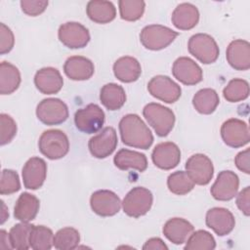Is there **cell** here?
I'll return each mask as SVG.
<instances>
[{
    "label": "cell",
    "instance_id": "6da1fadb",
    "mask_svg": "<svg viewBox=\"0 0 250 250\" xmlns=\"http://www.w3.org/2000/svg\"><path fill=\"white\" fill-rule=\"evenodd\" d=\"M120 137L126 146L147 149L153 143V136L142 118L134 113L124 115L119 121Z\"/></svg>",
    "mask_w": 250,
    "mask_h": 250
},
{
    "label": "cell",
    "instance_id": "7a4b0ae2",
    "mask_svg": "<svg viewBox=\"0 0 250 250\" xmlns=\"http://www.w3.org/2000/svg\"><path fill=\"white\" fill-rule=\"evenodd\" d=\"M143 115L159 137H166L175 124V114L172 109L158 103L147 104L143 109Z\"/></svg>",
    "mask_w": 250,
    "mask_h": 250
},
{
    "label": "cell",
    "instance_id": "3957f363",
    "mask_svg": "<svg viewBox=\"0 0 250 250\" xmlns=\"http://www.w3.org/2000/svg\"><path fill=\"white\" fill-rule=\"evenodd\" d=\"M38 147L44 156L51 160H56L67 154L69 141L62 131L51 129L42 133L38 141Z\"/></svg>",
    "mask_w": 250,
    "mask_h": 250
},
{
    "label": "cell",
    "instance_id": "277c9868",
    "mask_svg": "<svg viewBox=\"0 0 250 250\" xmlns=\"http://www.w3.org/2000/svg\"><path fill=\"white\" fill-rule=\"evenodd\" d=\"M179 35L170 27L161 24H149L145 26L140 33V41L143 46L151 51H158L168 47Z\"/></svg>",
    "mask_w": 250,
    "mask_h": 250
},
{
    "label": "cell",
    "instance_id": "5b68a950",
    "mask_svg": "<svg viewBox=\"0 0 250 250\" xmlns=\"http://www.w3.org/2000/svg\"><path fill=\"white\" fill-rule=\"evenodd\" d=\"M188 52L204 64H210L217 61L220 50L214 38L206 33L192 35L188 43Z\"/></svg>",
    "mask_w": 250,
    "mask_h": 250
},
{
    "label": "cell",
    "instance_id": "8992f818",
    "mask_svg": "<svg viewBox=\"0 0 250 250\" xmlns=\"http://www.w3.org/2000/svg\"><path fill=\"white\" fill-rule=\"evenodd\" d=\"M152 202L153 196L150 190L143 187H136L125 195L122 207L124 213L129 217L139 218L150 210Z\"/></svg>",
    "mask_w": 250,
    "mask_h": 250
},
{
    "label": "cell",
    "instance_id": "52a82bcc",
    "mask_svg": "<svg viewBox=\"0 0 250 250\" xmlns=\"http://www.w3.org/2000/svg\"><path fill=\"white\" fill-rule=\"evenodd\" d=\"M36 116L45 125H59L67 119L68 107L60 99H44L37 104Z\"/></svg>",
    "mask_w": 250,
    "mask_h": 250
},
{
    "label": "cell",
    "instance_id": "ba28073f",
    "mask_svg": "<svg viewBox=\"0 0 250 250\" xmlns=\"http://www.w3.org/2000/svg\"><path fill=\"white\" fill-rule=\"evenodd\" d=\"M74 123L76 128L83 133H96L104 123V112L98 104H89L75 112Z\"/></svg>",
    "mask_w": 250,
    "mask_h": 250
},
{
    "label": "cell",
    "instance_id": "9c48e42d",
    "mask_svg": "<svg viewBox=\"0 0 250 250\" xmlns=\"http://www.w3.org/2000/svg\"><path fill=\"white\" fill-rule=\"evenodd\" d=\"M149 94L159 101L167 104L177 102L182 94L181 87L166 75H156L147 83Z\"/></svg>",
    "mask_w": 250,
    "mask_h": 250
},
{
    "label": "cell",
    "instance_id": "30bf717a",
    "mask_svg": "<svg viewBox=\"0 0 250 250\" xmlns=\"http://www.w3.org/2000/svg\"><path fill=\"white\" fill-rule=\"evenodd\" d=\"M221 137L227 146L241 147L250 141L248 125L238 118H229L221 126Z\"/></svg>",
    "mask_w": 250,
    "mask_h": 250
},
{
    "label": "cell",
    "instance_id": "8fae6325",
    "mask_svg": "<svg viewBox=\"0 0 250 250\" xmlns=\"http://www.w3.org/2000/svg\"><path fill=\"white\" fill-rule=\"evenodd\" d=\"M58 36L60 41L69 49L84 48L90 41L89 30L76 21L62 23L59 27Z\"/></svg>",
    "mask_w": 250,
    "mask_h": 250
},
{
    "label": "cell",
    "instance_id": "7c38bea8",
    "mask_svg": "<svg viewBox=\"0 0 250 250\" xmlns=\"http://www.w3.org/2000/svg\"><path fill=\"white\" fill-rule=\"evenodd\" d=\"M117 144L116 131L113 127L108 126L89 140L88 148L94 157L102 159L112 154Z\"/></svg>",
    "mask_w": 250,
    "mask_h": 250
},
{
    "label": "cell",
    "instance_id": "4fadbf2b",
    "mask_svg": "<svg viewBox=\"0 0 250 250\" xmlns=\"http://www.w3.org/2000/svg\"><path fill=\"white\" fill-rule=\"evenodd\" d=\"M186 170L194 184L199 186L209 184L214 175V166L211 159L202 153L191 155L186 162Z\"/></svg>",
    "mask_w": 250,
    "mask_h": 250
},
{
    "label": "cell",
    "instance_id": "5bb4252c",
    "mask_svg": "<svg viewBox=\"0 0 250 250\" xmlns=\"http://www.w3.org/2000/svg\"><path fill=\"white\" fill-rule=\"evenodd\" d=\"M90 206L94 213L102 217H110L117 214L121 208L120 198L108 189H100L92 193Z\"/></svg>",
    "mask_w": 250,
    "mask_h": 250
},
{
    "label": "cell",
    "instance_id": "9a60e30c",
    "mask_svg": "<svg viewBox=\"0 0 250 250\" xmlns=\"http://www.w3.org/2000/svg\"><path fill=\"white\" fill-rule=\"evenodd\" d=\"M238 188V176L232 171L225 170L218 174L215 183L210 188V192L216 200L229 201L236 195Z\"/></svg>",
    "mask_w": 250,
    "mask_h": 250
},
{
    "label": "cell",
    "instance_id": "2e32d148",
    "mask_svg": "<svg viewBox=\"0 0 250 250\" xmlns=\"http://www.w3.org/2000/svg\"><path fill=\"white\" fill-rule=\"evenodd\" d=\"M172 73L178 81L188 86L195 85L203 78L201 67L188 57L178 58L173 63Z\"/></svg>",
    "mask_w": 250,
    "mask_h": 250
},
{
    "label": "cell",
    "instance_id": "e0dca14e",
    "mask_svg": "<svg viewBox=\"0 0 250 250\" xmlns=\"http://www.w3.org/2000/svg\"><path fill=\"white\" fill-rule=\"evenodd\" d=\"M23 186L27 189L40 188L47 176V164L44 159L34 156L29 158L21 171Z\"/></svg>",
    "mask_w": 250,
    "mask_h": 250
},
{
    "label": "cell",
    "instance_id": "ac0fdd59",
    "mask_svg": "<svg viewBox=\"0 0 250 250\" xmlns=\"http://www.w3.org/2000/svg\"><path fill=\"white\" fill-rule=\"evenodd\" d=\"M206 226L213 229L219 236H225L232 231L235 220L232 213L223 207H214L207 211L205 218Z\"/></svg>",
    "mask_w": 250,
    "mask_h": 250
},
{
    "label": "cell",
    "instance_id": "d6986e66",
    "mask_svg": "<svg viewBox=\"0 0 250 250\" xmlns=\"http://www.w3.org/2000/svg\"><path fill=\"white\" fill-rule=\"evenodd\" d=\"M152 162L162 170H171L181 161V150L172 142H164L155 146L151 153Z\"/></svg>",
    "mask_w": 250,
    "mask_h": 250
},
{
    "label": "cell",
    "instance_id": "ffe728a7",
    "mask_svg": "<svg viewBox=\"0 0 250 250\" xmlns=\"http://www.w3.org/2000/svg\"><path fill=\"white\" fill-rule=\"evenodd\" d=\"M34 84L42 94L53 95L61 91L63 79L57 68L48 66L37 70L34 75Z\"/></svg>",
    "mask_w": 250,
    "mask_h": 250
},
{
    "label": "cell",
    "instance_id": "44dd1931",
    "mask_svg": "<svg viewBox=\"0 0 250 250\" xmlns=\"http://www.w3.org/2000/svg\"><path fill=\"white\" fill-rule=\"evenodd\" d=\"M229 64L236 70L250 68V44L246 40L236 39L231 41L226 52Z\"/></svg>",
    "mask_w": 250,
    "mask_h": 250
},
{
    "label": "cell",
    "instance_id": "7402d4cb",
    "mask_svg": "<svg viewBox=\"0 0 250 250\" xmlns=\"http://www.w3.org/2000/svg\"><path fill=\"white\" fill-rule=\"evenodd\" d=\"M63 71L65 75L75 81H83L90 79L94 72L95 67L91 60L82 56L69 57L64 64Z\"/></svg>",
    "mask_w": 250,
    "mask_h": 250
},
{
    "label": "cell",
    "instance_id": "603a6c76",
    "mask_svg": "<svg viewBox=\"0 0 250 250\" xmlns=\"http://www.w3.org/2000/svg\"><path fill=\"white\" fill-rule=\"evenodd\" d=\"M193 226L183 218L169 219L163 227V234L165 237L174 244L185 243L189 235L193 232Z\"/></svg>",
    "mask_w": 250,
    "mask_h": 250
},
{
    "label": "cell",
    "instance_id": "cb8c5ba5",
    "mask_svg": "<svg viewBox=\"0 0 250 250\" xmlns=\"http://www.w3.org/2000/svg\"><path fill=\"white\" fill-rule=\"evenodd\" d=\"M171 21L178 29L189 30L198 23V9L190 3H181L173 11Z\"/></svg>",
    "mask_w": 250,
    "mask_h": 250
},
{
    "label": "cell",
    "instance_id": "d4e9b609",
    "mask_svg": "<svg viewBox=\"0 0 250 250\" xmlns=\"http://www.w3.org/2000/svg\"><path fill=\"white\" fill-rule=\"evenodd\" d=\"M113 73L119 81L131 83L139 79L142 73V67L137 59L125 56L115 61L113 64Z\"/></svg>",
    "mask_w": 250,
    "mask_h": 250
},
{
    "label": "cell",
    "instance_id": "484cf974",
    "mask_svg": "<svg viewBox=\"0 0 250 250\" xmlns=\"http://www.w3.org/2000/svg\"><path fill=\"white\" fill-rule=\"evenodd\" d=\"M113 162L118 169L123 171L134 169L139 172H144L147 168V159L144 153L127 148L118 150L113 158Z\"/></svg>",
    "mask_w": 250,
    "mask_h": 250
},
{
    "label": "cell",
    "instance_id": "4316f807",
    "mask_svg": "<svg viewBox=\"0 0 250 250\" xmlns=\"http://www.w3.org/2000/svg\"><path fill=\"white\" fill-rule=\"evenodd\" d=\"M39 207L40 201L35 195L29 192H22L14 207V217L21 222L28 223L35 219Z\"/></svg>",
    "mask_w": 250,
    "mask_h": 250
},
{
    "label": "cell",
    "instance_id": "83f0119b",
    "mask_svg": "<svg viewBox=\"0 0 250 250\" xmlns=\"http://www.w3.org/2000/svg\"><path fill=\"white\" fill-rule=\"evenodd\" d=\"M89 19L96 23H108L116 17V9L112 2L104 0L89 1L86 7Z\"/></svg>",
    "mask_w": 250,
    "mask_h": 250
},
{
    "label": "cell",
    "instance_id": "f1b7e54d",
    "mask_svg": "<svg viewBox=\"0 0 250 250\" xmlns=\"http://www.w3.org/2000/svg\"><path fill=\"white\" fill-rule=\"evenodd\" d=\"M100 100L108 110H117L124 105L126 93L122 86L116 83H107L101 89Z\"/></svg>",
    "mask_w": 250,
    "mask_h": 250
},
{
    "label": "cell",
    "instance_id": "f546056e",
    "mask_svg": "<svg viewBox=\"0 0 250 250\" xmlns=\"http://www.w3.org/2000/svg\"><path fill=\"white\" fill-rule=\"evenodd\" d=\"M21 81L20 70L17 66L8 62L0 63V93L10 95L20 86Z\"/></svg>",
    "mask_w": 250,
    "mask_h": 250
},
{
    "label": "cell",
    "instance_id": "4dcf8cb0",
    "mask_svg": "<svg viewBox=\"0 0 250 250\" xmlns=\"http://www.w3.org/2000/svg\"><path fill=\"white\" fill-rule=\"evenodd\" d=\"M219 103V95L211 88H204L197 91L192 98V104L194 108L201 114L213 113Z\"/></svg>",
    "mask_w": 250,
    "mask_h": 250
},
{
    "label": "cell",
    "instance_id": "1f68e13d",
    "mask_svg": "<svg viewBox=\"0 0 250 250\" xmlns=\"http://www.w3.org/2000/svg\"><path fill=\"white\" fill-rule=\"evenodd\" d=\"M80 242L79 231L71 227L59 229L54 235L53 246L59 250L75 249Z\"/></svg>",
    "mask_w": 250,
    "mask_h": 250
},
{
    "label": "cell",
    "instance_id": "d6a6232c",
    "mask_svg": "<svg viewBox=\"0 0 250 250\" xmlns=\"http://www.w3.org/2000/svg\"><path fill=\"white\" fill-rule=\"evenodd\" d=\"M194 182L185 171H176L169 175L167 187L169 190L177 195H185L194 188Z\"/></svg>",
    "mask_w": 250,
    "mask_h": 250
},
{
    "label": "cell",
    "instance_id": "836d02e7",
    "mask_svg": "<svg viewBox=\"0 0 250 250\" xmlns=\"http://www.w3.org/2000/svg\"><path fill=\"white\" fill-rule=\"evenodd\" d=\"M33 225L21 222L15 225L9 231V238L13 249L26 250L30 248L29 236Z\"/></svg>",
    "mask_w": 250,
    "mask_h": 250
},
{
    "label": "cell",
    "instance_id": "e575fe53",
    "mask_svg": "<svg viewBox=\"0 0 250 250\" xmlns=\"http://www.w3.org/2000/svg\"><path fill=\"white\" fill-rule=\"evenodd\" d=\"M54 233L51 229L45 226H33L30 236L29 245L34 250H49L53 246Z\"/></svg>",
    "mask_w": 250,
    "mask_h": 250
},
{
    "label": "cell",
    "instance_id": "d590c367",
    "mask_svg": "<svg viewBox=\"0 0 250 250\" xmlns=\"http://www.w3.org/2000/svg\"><path fill=\"white\" fill-rule=\"evenodd\" d=\"M223 96L229 103L244 101L249 96V84L241 78L231 79L224 88Z\"/></svg>",
    "mask_w": 250,
    "mask_h": 250
},
{
    "label": "cell",
    "instance_id": "8d00e7d4",
    "mask_svg": "<svg viewBox=\"0 0 250 250\" xmlns=\"http://www.w3.org/2000/svg\"><path fill=\"white\" fill-rule=\"evenodd\" d=\"M216 247L214 236L204 230L199 229L192 232L186 241V250H213Z\"/></svg>",
    "mask_w": 250,
    "mask_h": 250
},
{
    "label": "cell",
    "instance_id": "74e56055",
    "mask_svg": "<svg viewBox=\"0 0 250 250\" xmlns=\"http://www.w3.org/2000/svg\"><path fill=\"white\" fill-rule=\"evenodd\" d=\"M118 5L121 19L127 21L140 20L146 8V3L143 0H120Z\"/></svg>",
    "mask_w": 250,
    "mask_h": 250
},
{
    "label": "cell",
    "instance_id": "f35d334b",
    "mask_svg": "<svg viewBox=\"0 0 250 250\" xmlns=\"http://www.w3.org/2000/svg\"><path fill=\"white\" fill-rule=\"evenodd\" d=\"M21 182L16 171L11 169H3L0 181V193L2 195L12 194L20 190Z\"/></svg>",
    "mask_w": 250,
    "mask_h": 250
},
{
    "label": "cell",
    "instance_id": "ab89813d",
    "mask_svg": "<svg viewBox=\"0 0 250 250\" xmlns=\"http://www.w3.org/2000/svg\"><path fill=\"white\" fill-rule=\"evenodd\" d=\"M17 134V123L6 113L0 114V144L5 146L9 144Z\"/></svg>",
    "mask_w": 250,
    "mask_h": 250
},
{
    "label": "cell",
    "instance_id": "60d3db41",
    "mask_svg": "<svg viewBox=\"0 0 250 250\" xmlns=\"http://www.w3.org/2000/svg\"><path fill=\"white\" fill-rule=\"evenodd\" d=\"M48 6V1L41 0H21V11L30 17H36L42 14Z\"/></svg>",
    "mask_w": 250,
    "mask_h": 250
},
{
    "label": "cell",
    "instance_id": "b9f144b4",
    "mask_svg": "<svg viewBox=\"0 0 250 250\" xmlns=\"http://www.w3.org/2000/svg\"><path fill=\"white\" fill-rule=\"evenodd\" d=\"M15 44V37L13 31L5 23H0V54L5 55L9 53Z\"/></svg>",
    "mask_w": 250,
    "mask_h": 250
},
{
    "label": "cell",
    "instance_id": "7bdbcfd3",
    "mask_svg": "<svg viewBox=\"0 0 250 250\" xmlns=\"http://www.w3.org/2000/svg\"><path fill=\"white\" fill-rule=\"evenodd\" d=\"M236 205L238 209L245 215L249 216L250 214V188H244L236 196Z\"/></svg>",
    "mask_w": 250,
    "mask_h": 250
},
{
    "label": "cell",
    "instance_id": "ee69618b",
    "mask_svg": "<svg viewBox=\"0 0 250 250\" xmlns=\"http://www.w3.org/2000/svg\"><path fill=\"white\" fill-rule=\"evenodd\" d=\"M249 152H250V149L246 148L245 150L238 152L234 158V163H235V166L237 167V169L244 172L245 174H250Z\"/></svg>",
    "mask_w": 250,
    "mask_h": 250
},
{
    "label": "cell",
    "instance_id": "f6af8a7d",
    "mask_svg": "<svg viewBox=\"0 0 250 250\" xmlns=\"http://www.w3.org/2000/svg\"><path fill=\"white\" fill-rule=\"evenodd\" d=\"M143 249L145 250H155V249H160V250H167L168 246L163 242V240L159 237H152L146 240V242L144 244Z\"/></svg>",
    "mask_w": 250,
    "mask_h": 250
},
{
    "label": "cell",
    "instance_id": "bcb514c9",
    "mask_svg": "<svg viewBox=\"0 0 250 250\" xmlns=\"http://www.w3.org/2000/svg\"><path fill=\"white\" fill-rule=\"evenodd\" d=\"M0 248L1 249H13L11 242H10L9 233H7V231L4 229L0 230Z\"/></svg>",
    "mask_w": 250,
    "mask_h": 250
},
{
    "label": "cell",
    "instance_id": "7dc6e473",
    "mask_svg": "<svg viewBox=\"0 0 250 250\" xmlns=\"http://www.w3.org/2000/svg\"><path fill=\"white\" fill-rule=\"evenodd\" d=\"M1 203H2V207H3V212H2V216H1V224H4V222L9 217V213L6 211V206H5V203L3 200H1Z\"/></svg>",
    "mask_w": 250,
    "mask_h": 250
}]
</instances>
